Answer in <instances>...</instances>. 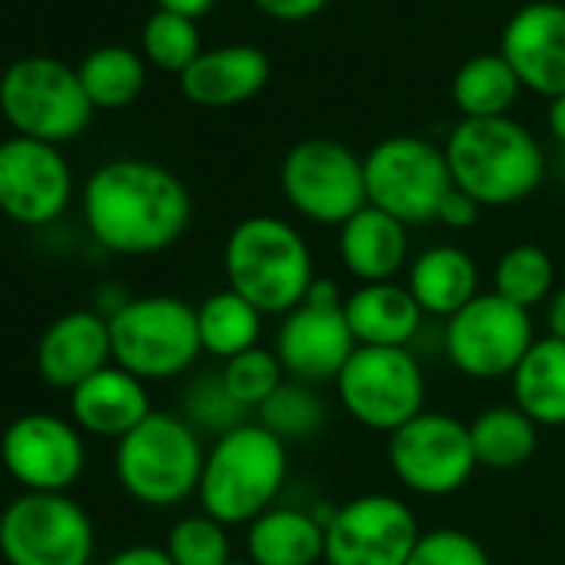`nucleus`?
I'll use <instances>...</instances> for the list:
<instances>
[{
    "mask_svg": "<svg viewBox=\"0 0 565 565\" xmlns=\"http://www.w3.org/2000/svg\"><path fill=\"white\" fill-rule=\"evenodd\" d=\"M548 130L558 143H565V94L548 104Z\"/></svg>",
    "mask_w": 565,
    "mask_h": 565,
    "instance_id": "37998d69",
    "label": "nucleus"
},
{
    "mask_svg": "<svg viewBox=\"0 0 565 565\" xmlns=\"http://www.w3.org/2000/svg\"><path fill=\"white\" fill-rule=\"evenodd\" d=\"M220 376H223L230 396H233L246 413H249V409L256 413L282 383H287L282 363H279L276 353L266 350V347H253V350H246V353L226 360L223 370H220Z\"/></svg>",
    "mask_w": 565,
    "mask_h": 565,
    "instance_id": "f704fd0d",
    "label": "nucleus"
},
{
    "mask_svg": "<svg viewBox=\"0 0 565 565\" xmlns=\"http://www.w3.org/2000/svg\"><path fill=\"white\" fill-rule=\"evenodd\" d=\"M110 363V323L97 310H71L57 317L38 343V373L54 390L74 393Z\"/></svg>",
    "mask_w": 565,
    "mask_h": 565,
    "instance_id": "6ab92c4d",
    "label": "nucleus"
},
{
    "mask_svg": "<svg viewBox=\"0 0 565 565\" xmlns=\"http://www.w3.org/2000/svg\"><path fill=\"white\" fill-rule=\"evenodd\" d=\"M140 47H143V57L157 71H167L177 77L203 54L196 21L170 14V11H153L147 18V24L140 31Z\"/></svg>",
    "mask_w": 565,
    "mask_h": 565,
    "instance_id": "473e14b6",
    "label": "nucleus"
},
{
    "mask_svg": "<svg viewBox=\"0 0 565 565\" xmlns=\"http://www.w3.org/2000/svg\"><path fill=\"white\" fill-rule=\"evenodd\" d=\"M406 290L426 317L449 320L479 297V266L459 246H429L409 263Z\"/></svg>",
    "mask_w": 565,
    "mask_h": 565,
    "instance_id": "393cba45",
    "label": "nucleus"
},
{
    "mask_svg": "<svg viewBox=\"0 0 565 565\" xmlns=\"http://www.w3.org/2000/svg\"><path fill=\"white\" fill-rule=\"evenodd\" d=\"M320 565H330V562H320Z\"/></svg>",
    "mask_w": 565,
    "mask_h": 565,
    "instance_id": "a18cd8bd",
    "label": "nucleus"
},
{
    "mask_svg": "<svg viewBox=\"0 0 565 565\" xmlns=\"http://www.w3.org/2000/svg\"><path fill=\"white\" fill-rule=\"evenodd\" d=\"M167 555L173 565H230L233 545L223 522L210 519L206 512L183 515L167 532Z\"/></svg>",
    "mask_w": 565,
    "mask_h": 565,
    "instance_id": "72a5a7b5",
    "label": "nucleus"
},
{
    "mask_svg": "<svg viewBox=\"0 0 565 565\" xmlns=\"http://www.w3.org/2000/svg\"><path fill=\"white\" fill-rule=\"evenodd\" d=\"M290 476V446L256 419L213 439L200 476V512L230 525H249L276 505Z\"/></svg>",
    "mask_w": 565,
    "mask_h": 565,
    "instance_id": "7ed1b4c3",
    "label": "nucleus"
},
{
    "mask_svg": "<svg viewBox=\"0 0 565 565\" xmlns=\"http://www.w3.org/2000/svg\"><path fill=\"white\" fill-rule=\"evenodd\" d=\"M532 343L535 327L529 310L512 307L492 290L479 294L443 327V350L449 363L462 376L482 383L512 376Z\"/></svg>",
    "mask_w": 565,
    "mask_h": 565,
    "instance_id": "4468645a",
    "label": "nucleus"
},
{
    "mask_svg": "<svg viewBox=\"0 0 565 565\" xmlns=\"http://www.w3.org/2000/svg\"><path fill=\"white\" fill-rule=\"evenodd\" d=\"M340 406L366 429L396 433L423 413L426 373L413 350L396 347H356L337 383Z\"/></svg>",
    "mask_w": 565,
    "mask_h": 565,
    "instance_id": "9d476101",
    "label": "nucleus"
},
{
    "mask_svg": "<svg viewBox=\"0 0 565 565\" xmlns=\"http://www.w3.org/2000/svg\"><path fill=\"white\" fill-rule=\"evenodd\" d=\"M499 54L519 74L522 87L555 100L565 94V8L555 0H532L519 8L505 31Z\"/></svg>",
    "mask_w": 565,
    "mask_h": 565,
    "instance_id": "a211bd4d",
    "label": "nucleus"
},
{
    "mask_svg": "<svg viewBox=\"0 0 565 565\" xmlns=\"http://www.w3.org/2000/svg\"><path fill=\"white\" fill-rule=\"evenodd\" d=\"M406 565H492V562L476 535H469L466 529L443 525L419 535Z\"/></svg>",
    "mask_w": 565,
    "mask_h": 565,
    "instance_id": "e433bc0d",
    "label": "nucleus"
},
{
    "mask_svg": "<svg viewBox=\"0 0 565 565\" xmlns=\"http://www.w3.org/2000/svg\"><path fill=\"white\" fill-rule=\"evenodd\" d=\"M253 4L263 14H269V18L282 21V24H297V21L317 18L330 4V0H253Z\"/></svg>",
    "mask_w": 565,
    "mask_h": 565,
    "instance_id": "58836bf2",
    "label": "nucleus"
},
{
    "mask_svg": "<svg viewBox=\"0 0 565 565\" xmlns=\"http://www.w3.org/2000/svg\"><path fill=\"white\" fill-rule=\"evenodd\" d=\"M273 353L287 380L310 386L337 383L340 370L356 353V340L347 323V294L333 279H317L307 300L282 317Z\"/></svg>",
    "mask_w": 565,
    "mask_h": 565,
    "instance_id": "f8f14e48",
    "label": "nucleus"
},
{
    "mask_svg": "<svg viewBox=\"0 0 565 565\" xmlns=\"http://www.w3.org/2000/svg\"><path fill=\"white\" fill-rule=\"evenodd\" d=\"M386 459L403 489L426 499L459 492L479 469L469 423L436 409H423L416 419L396 429L390 436Z\"/></svg>",
    "mask_w": 565,
    "mask_h": 565,
    "instance_id": "ddd939ff",
    "label": "nucleus"
},
{
    "mask_svg": "<svg viewBox=\"0 0 565 565\" xmlns=\"http://www.w3.org/2000/svg\"><path fill=\"white\" fill-rule=\"evenodd\" d=\"M0 462L24 492H71L87 466L84 433L54 413H24L0 436Z\"/></svg>",
    "mask_w": 565,
    "mask_h": 565,
    "instance_id": "dca6fc26",
    "label": "nucleus"
},
{
    "mask_svg": "<svg viewBox=\"0 0 565 565\" xmlns=\"http://www.w3.org/2000/svg\"><path fill=\"white\" fill-rule=\"evenodd\" d=\"M104 565H173L163 545H127L114 552Z\"/></svg>",
    "mask_w": 565,
    "mask_h": 565,
    "instance_id": "ea45409f",
    "label": "nucleus"
},
{
    "mask_svg": "<svg viewBox=\"0 0 565 565\" xmlns=\"http://www.w3.org/2000/svg\"><path fill=\"white\" fill-rule=\"evenodd\" d=\"M94 552V519L67 492H21L0 512L8 565H90Z\"/></svg>",
    "mask_w": 565,
    "mask_h": 565,
    "instance_id": "6e6552de",
    "label": "nucleus"
},
{
    "mask_svg": "<svg viewBox=\"0 0 565 565\" xmlns=\"http://www.w3.org/2000/svg\"><path fill=\"white\" fill-rule=\"evenodd\" d=\"M522 81L502 54H479L466 61L452 77V104L462 120L505 117L519 100Z\"/></svg>",
    "mask_w": 565,
    "mask_h": 565,
    "instance_id": "cd10ccee",
    "label": "nucleus"
},
{
    "mask_svg": "<svg viewBox=\"0 0 565 565\" xmlns=\"http://www.w3.org/2000/svg\"><path fill=\"white\" fill-rule=\"evenodd\" d=\"M426 313L406 290V282H360L347 294V323L356 347H396L409 350L419 337Z\"/></svg>",
    "mask_w": 565,
    "mask_h": 565,
    "instance_id": "5701e85b",
    "label": "nucleus"
},
{
    "mask_svg": "<svg viewBox=\"0 0 565 565\" xmlns=\"http://www.w3.org/2000/svg\"><path fill=\"white\" fill-rule=\"evenodd\" d=\"M226 287L263 317L294 313L317 282L307 236L282 216L253 213L239 220L223 246Z\"/></svg>",
    "mask_w": 565,
    "mask_h": 565,
    "instance_id": "f03ea898",
    "label": "nucleus"
},
{
    "mask_svg": "<svg viewBox=\"0 0 565 565\" xmlns=\"http://www.w3.org/2000/svg\"><path fill=\"white\" fill-rule=\"evenodd\" d=\"M330 565H406L423 529L416 512L390 492H366L337 505L327 519Z\"/></svg>",
    "mask_w": 565,
    "mask_h": 565,
    "instance_id": "2eb2a0df",
    "label": "nucleus"
},
{
    "mask_svg": "<svg viewBox=\"0 0 565 565\" xmlns=\"http://www.w3.org/2000/svg\"><path fill=\"white\" fill-rule=\"evenodd\" d=\"M256 423L287 446L303 443L327 426V399L317 386L287 380L256 409Z\"/></svg>",
    "mask_w": 565,
    "mask_h": 565,
    "instance_id": "2f4dec72",
    "label": "nucleus"
},
{
    "mask_svg": "<svg viewBox=\"0 0 565 565\" xmlns=\"http://www.w3.org/2000/svg\"><path fill=\"white\" fill-rule=\"evenodd\" d=\"M363 170L370 206L396 216L403 226L433 223L439 203L456 186L446 150L413 134L380 140L363 157Z\"/></svg>",
    "mask_w": 565,
    "mask_h": 565,
    "instance_id": "1a4fd4ad",
    "label": "nucleus"
},
{
    "mask_svg": "<svg viewBox=\"0 0 565 565\" xmlns=\"http://www.w3.org/2000/svg\"><path fill=\"white\" fill-rule=\"evenodd\" d=\"M337 249L347 273L360 282H390L409 269V226L366 203L340 226Z\"/></svg>",
    "mask_w": 565,
    "mask_h": 565,
    "instance_id": "4be33fe9",
    "label": "nucleus"
},
{
    "mask_svg": "<svg viewBox=\"0 0 565 565\" xmlns=\"http://www.w3.org/2000/svg\"><path fill=\"white\" fill-rule=\"evenodd\" d=\"M479 213H482V206H479L469 193H462V190L452 186V190L446 193V200L439 203L436 223H443V226H449V230H469V226L479 223Z\"/></svg>",
    "mask_w": 565,
    "mask_h": 565,
    "instance_id": "4c0bfd02",
    "label": "nucleus"
},
{
    "mask_svg": "<svg viewBox=\"0 0 565 565\" xmlns=\"http://www.w3.org/2000/svg\"><path fill=\"white\" fill-rule=\"evenodd\" d=\"M74 196V170L61 147L11 137L0 143V213L18 226L61 220Z\"/></svg>",
    "mask_w": 565,
    "mask_h": 565,
    "instance_id": "f3484780",
    "label": "nucleus"
},
{
    "mask_svg": "<svg viewBox=\"0 0 565 565\" xmlns=\"http://www.w3.org/2000/svg\"><path fill=\"white\" fill-rule=\"evenodd\" d=\"M0 114L18 137L41 143L77 140L94 117L77 67L57 57H21L0 74Z\"/></svg>",
    "mask_w": 565,
    "mask_h": 565,
    "instance_id": "0eeeda50",
    "label": "nucleus"
},
{
    "mask_svg": "<svg viewBox=\"0 0 565 565\" xmlns=\"http://www.w3.org/2000/svg\"><path fill=\"white\" fill-rule=\"evenodd\" d=\"M203 439L173 413H150L117 443L114 472L120 489L150 509H170L196 495L203 476Z\"/></svg>",
    "mask_w": 565,
    "mask_h": 565,
    "instance_id": "39448f33",
    "label": "nucleus"
},
{
    "mask_svg": "<svg viewBox=\"0 0 565 565\" xmlns=\"http://www.w3.org/2000/svg\"><path fill=\"white\" fill-rule=\"evenodd\" d=\"M84 223L117 256H153L170 249L190 226L193 200L183 180L153 160H110L84 183Z\"/></svg>",
    "mask_w": 565,
    "mask_h": 565,
    "instance_id": "f257e3e1",
    "label": "nucleus"
},
{
    "mask_svg": "<svg viewBox=\"0 0 565 565\" xmlns=\"http://www.w3.org/2000/svg\"><path fill=\"white\" fill-rule=\"evenodd\" d=\"M150 393L147 383L134 373L110 363L107 370L94 373L71 393V416L74 426L97 439H124L150 416Z\"/></svg>",
    "mask_w": 565,
    "mask_h": 565,
    "instance_id": "412c9836",
    "label": "nucleus"
},
{
    "mask_svg": "<svg viewBox=\"0 0 565 565\" xmlns=\"http://www.w3.org/2000/svg\"><path fill=\"white\" fill-rule=\"evenodd\" d=\"M269 54L253 44H226L203 51L183 74L180 90L190 104L223 110L253 100L269 84Z\"/></svg>",
    "mask_w": 565,
    "mask_h": 565,
    "instance_id": "aec40b11",
    "label": "nucleus"
},
{
    "mask_svg": "<svg viewBox=\"0 0 565 565\" xmlns=\"http://www.w3.org/2000/svg\"><path fill=\"white\" fill-rule=\"evenodd\" d=\"M279 190L303 220L337 230L370 203L363 160L327 137L290 147L279 167Z\"/></svg>",
    "mask_w": 565,
    "mask_h": 565,
    "instance_id": "9b49d317",
    "label": "nucleus"
},
{
    "mask_svg": "<svg viewBox=\"0 0 565 565\" xmlns=\"http://www.w3.org/2000/svg\"><path fill=\"white\" fill-rule=\"evenodd\" d=\"M114 363L143 383L177 380L200 360L196 307L170 294L127 300L110 320Z\"/></svg>",
    "mask_w": 565,
    "mask_h": 565,
    "instance_id": "423d86ee",
    "label": "nucleus"
},
{
    "mask_svg": "<svg viewBox=\"0 0 565 565\" xmlns=\"http://www.w3.org/2000/svg\"><path fill=\"white\" fill-rule=\"evenodd\" d=\"M230 565H249V562H243V558H233Z\"/></svg>",
    "mask_w": 565,
    "mask_h": 565,
    "instance_id": "c03bdc74",
    "label": "nucleus"
},
{
    "mask_svg": "<svg viewBox=\"0 0 565 565\" xmlns=\"http://www.w3.org/2000/svg\"><path fill=\"white\" fill-rule=\"evenodd\" d=\"M196 330H200L203 353L226 363V360L259 347L263 313L249 300H243L239 294L223 287L196 307Z\"/></svg>",
    "mask_w": 565,
    "mask_h": 565,
    "instance_id": "bb28decb",
    "label": "nucleus"
},
{
    "mask_svg": "<svg viewBox=\"0 0 565 565\" xmlns=\"http://www.w3.org/2000/svg\"><path fill=\"white\" fill-rule=\"evenodd\" d=\"M77 77L94 110H124L143 94L147 64L124 44H104L81 61Z\"/></svg>",
    "mask_w": 565,
    "mask_h": 565,
    "instance_id": "c756f323",
    "label": "nucleus"
},
{
    "mask_svg": "<svg viewBox=\"0 0 565 565\" xmlns=\"http://www.w3.org/2000/svg\"><path fill=\"white\" fill-rule=\"evenodd\" d=\"M512 399L535 426H565V343L542 337L515 366Z\"/></svg>",
    "mask_w": 565,
    "mask_h": 565,
    "instance_id": "a878e982",
    "label": "nucleus"
},
{
    "mask_svg": "<svg viewBox=\"0 0 565 565\" xmlns=\"http://www.w3.org/2000/svg\"><path fill=\"white\" fill-rule=\"evenodd\" d=\"M476 462L495 472L525 466L539 449V426L519 406L482 409L469 423Z\"/></svg>",
    "mask_w": 565,
    "mask_h": 565,
    "instance_id": "c85d7f7f",
    "label": "nucleus"
},
{
    "mask_svg": "<svg viewBox=\"0 0 565 565\" xmlns=\"http://www.w3.org/2000/svg\"><path fill=\"white\" fill-rule=\"evenodd\" d=\"M216 0H157V11H170V14H180V18H203Z\"/></svg>",
    "mask_w": 565,
    "mask_h": 565,
    "instance_id": "79ce46f5",
    "label": "nucleus"
},
{
    "mask_svg": "<svg viewBox=\"0 0 565 565\" xmlns=\"http://www.w3.org/2000/svg\"><path fill=\"white\" fill-rule=\"evenodd\" d=\"M183 419L203 436L210 433L213 439L243 426L246 409L230 396L226 383L220 373H200L186 390H183Z\"/></svg>",
    "mask_w": 565,
    "mask_h": 565,
    "instance_id": "c9c22d12",
    "label": "nucleus"
},
{
    "mask_svg": "<svg viewBox=\"0 0 565 565\" xmlns=\"http://www.w3.org/2000/svg\"><path fill=\"white\" fill-rule=\"evenodd\" d=\"M545 327H548V337L552 340H562L565 343V287H558L552 294V300L545 303Z\"/></svg>",
    "mask_w": 565,
    "mask_h": 565,
    "instance_id": "a19ab883",
    "label": "nucleus"
},
{
    "mask_svg": "<svg viewBox=\"0 0 565 565\" xmlns=\"http://www.w3.org/2000/svg\"><path fill=\"white\" fill-rule=\"evenodd\" d=\"M443 150L456 190L469 193L482 210L532 196L545 173L542 147L509 117L459 120Z\"/></svg>",
    "mask_w": 565,
    "mask_h": 565,
    "instance_id": "20e7f679",
    "label": "nucleus"
},
{
    "mask_svg": "<svg viewBox=\"0 0 565 565\" xmlns=\"http://www.w3.org/2000/svg\"><path fill=\"white\" fill-rule=\"evenodd\" d=\"M249 565H320L327 562V525L317 512L273 505L246 525Z\"/></svg>",
    "mask_w": 565,
    "mask_h": 565,
    "instance_id": "b1692460",
    "label": "nucleus"
},
{
    "mask_svg": "<svg viewBox=\"0 0 565 565\" xmlns=\"http://www.w3.org/2000/svg\"><path fill=\"white\" fill-rule=\"evenodd\" d=\"M555 290H558L555 287V263L535 243L509 246L492 269V294L509 300L519 310H529V313H532V307L548 303Z\"/></svg>",
    "mask_w": 565,
    "mask_h": 565,
    "instance_id": "7c9ffc66",
    "label": "nucleus"
}]
</instances>
